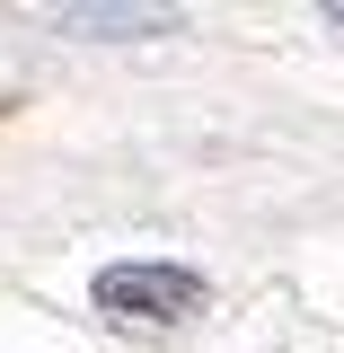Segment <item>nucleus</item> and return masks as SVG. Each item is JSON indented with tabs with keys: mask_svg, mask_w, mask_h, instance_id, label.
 <instances>
[{
	"mask_svg": "<svg viewBox=\"0 0 344 353\" xmlns=\"http://www.w3.org/2000/svg\"><path fill=\"white\" fill-rule=\"evenodd\" d=\"M97 309L124 318V327H176L203 309V274L185 265H159V256H132V265H106L97 274Z\"/></svg>",
	"mask_w": 344,
	"mask_h": 353,
	"instance_id": "obj_1",
	"label": "nucleus"
}]
</instances>
